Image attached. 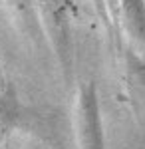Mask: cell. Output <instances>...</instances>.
<instances>
[{"label":"cell","instance_id":"cell-3","mask_svg":"<svg viewBox=\"0 0 145 149\" xmlns=\"http://www.w3.org/2000/svg\"><path fill=\"white\" fill-rule=\"evenodd\" d=\"M24 121V107L14 86L8 84L0 90V131H10L20 127Z\"/></svg>","mask_w":145,"mask_h":149},{"label":"cell","instance_id":"cell-5","mask_svg":"<svg viewBox=\"0 0 145 149\" xmlns=\"http://www.w3.org/2000/svg\"><path fill=\"white\" fill-rule=\"evenodd\" d=\"M129 70H131L133 78L139 81V86L145 90V60L129 54Z\"/></svg>","mask_w":145,"mask_h":149},{"label":"cell","instance_id":"cell-4","mask_svg":"<svg viewBox=\"0 0 145 149\" xmlns=\"http://www.w3.org/2000/svg\"><path fill=\"white\" fill-rule=\"evenodd\" d=\"M121 6L129 28L145 44V0H121Z\"/></svg>","mask_w":145,"mask_h":149},{"label":"cell","instance_id":"cell-1","mask_svg":"<svg viewBox=\"0 0 145 149\" xmlns=\"http://www.w3.org/2000/svg\"><path fill=\"white\" fill-rule=\"evenodd\" d=\"M76 131L79 149H105L100 97L93 81H86L79 88L76 105Z\"/></svg>","mask_w":145,"mask_h":149},{"label":"cell","instance_id":"cell-2","mask_svg":"<svg viewBox=\"0 0 145 149\" xmlns=\"http://www.w3.org/2000/svg\"><path fill=\"white\" fill-rule=\"evenodd\" d=\"M42 4V16L48 26V32L52 34V40L58 54H68V14H66V0H40Z\"/></svg>","mask_w":145,"mask_h":149}]
</instances>
